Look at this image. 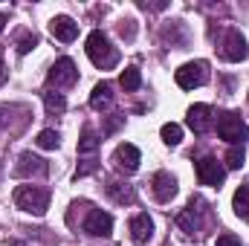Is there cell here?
Returning <instances> with one entry per match:
<instances>
[{"label": "cell", "instance_id": "1", "mask_svg": "<svg viewBox=\"0 0 249 246\" xmlns=\"http://www.w3.org/2000/svg\"><path fill=\"white\" fill-rule=\"evenodd\" d=\"M84 50H87V58L96 64L99 70H113L119 64V50L110 44V38L102 29H93L87 35V47Z\"/></svg>", "mask_w": 249, "mask_h": 246}, {"label": "cell", "instance_id": "2", "mask_svg": "<svg viewBox=\"0 0 249 246\" xmlns=\"http://www.w3.org/2000/svg\"><path fill=\"white\" fill-rule=\"evenodd\" d=\"M15 206L26 214H47L50 209V188H41V185H18L15 188Z\"/></svg>", "mask_w": 249, "mask_h": 246}, {"label": "cell", "instance_id": "3", "mask_svg": "<svg viewBox=\"0 0 249 246\" xmlns=\"http://www.w3.org/2000/svg\"><path fill=\"white\" fill-rule=\"evenodd\" d=\"M217 133H220V139L223 142H229V145H244L249 139V124L238 116V113H220L217 116Z\"/></svg>", "mask_w": 249, "mask_h": 246}, {"label": "cell", "instance_id": "4", "mask_svg": "<svg viewBox=\"0 0 249 246\" xmlns=\"http://www.w3.org/2000/svg\"><path fill=\"white\" fill-rule=\"evenodd\" d=\"M174 81H177L183 90L203 87V84L209 81V64H206V61H188V64H183V67L174 72Z\"/></svg>", "mask_w": 249, "mask_h": 246}, {"label": "cell", "instance_id": "5", "mask_svg": "<svg viewBox=\"0 0 249 246\" xmlns=\"http://www.w3.org/2000/svg\"><path fill=\"white\" fill-rule=\"evenodd\" d=\"M194 174H197V183L200 185H212V188H220L223 180H226V168H223L214 157H203V159H197Z\"/></svg>", "mask_w": 249, "mask_h": 246}, {"label": "cell", "instance_id": "6", "mask_svg": "<svg viewBox=\"0 0 249 246\" xmlns=\"http://www.w3.org/2000/svg\"><path fill=\"white\" fill-rule=\"evenodd\" d=\"M78 81V67L72 58H58V61L50 67V72H47V84L50 87H72Z\"/></svg>", "mask_w": 249, "mask_h": 246}, {"label": "cell", "instance_id": "7", "mask_svg": "<svg viewBox=\"0 0 249 246\" xmlns=\"http://www.w3.org/2000/svg\"><path fill=\"white\" fill-rule=\"evenodd\" d=\"M223 58L226 61H232V64H238V61H247V55H249V47H247V38L238 32V29H229L226 32V41H223Z\"/></svg>", "mask_w": 249, "mask_h": 246}, {"label": "cell", "instance_id": "8", "mask_svg": "<svg viewBox=\"0 0 249 246\" xmlns=\"http://www.w3.org/2000/svg\"><path fill=\"white\" fill-rule=\"evenodd\" d=\"M139 162H142V154H139V148L130 145V142H122V145L113 151V165H116L122 174H133V171L139 168Z\"/></svg>", "mask_w": 249, "mask_h": 246}, {"label": "cell", "instance_id": "9", "mask_svg": "<svg viewBox=\"0 0 249 246\" xmlns=\"http://www.w3.org/2000/svg\"><path fill=\"white\" fill-rule=\"evenodd\" d=\"M84 232L93 235V238H110L113 235V217L102 209H93L84 220Z\"/></svg>", "mask_w": 249, "mask_h": 246}, {"label": "cell", "instance_id": "10", "mask_svg": "<svg viewBox=\"0 0 249 246\" xmlns=\"http://www.w3.org/2000/svg\"><path fill=\"white\" fill-rule=\"evenodd\" d=\"M127 232H130V241L136 246H145L151 238H154V220L148 217V211H139V214H133L130 217V223H127Z\"/></svg>", "mask_w": 249, "mask_h": 246}, {"label": "cell", "instance_id": "11", "mask_svg": "<svg viewBox=\"0 0 249 246\" xmlns=\"http://www.w3.org/2000/svg\"><path fill=\"white\" fill-rule=\"evenodd\" d=\"M47 171H50L47 159L35 157L32 151H23V154L18 157V165H15V174H18V177H44Z\"/></svg>", "mask_w": 249, "mask_h": 246}, {"label": "cell", "instance_id": "12", "mask_svg": "<svg viewBox=\"0 0 249 246\" xmlns=\"http://www.w3.org/2000/svg\"><path fill=\"white\" fill-rule=\"evenodd\" d=\"M151 191L157 197V203H171L177 197V180L168 174V171H157L151 177Z\"/></svg>", "mask_w": 249, "mask_h": 246}, {"label": "cell", "instance_id": "13", "mask_svg": "<svg viewBox=\"0 0 249 246\" xmlns=\"http://www.w3.org/2000/svg\"><path fill=\"white\" fill-rule=\"evenodd\" d=\"M212 122H214V116H212V107L209 105H191L186 113V124L197 133V136H203L209 127H212Z\"/></svg>", "mask_w": 249, "mask_h": 246}, {"label": "cell", "instance_id": "14", "mask_svg": "<svg viewBox=\"0 0 249 246\" xmlns=\"http://www.w3.org/2000/svg\"><path fill=\"white\" fill-rule=\"evenodd\" d=\"M50 32H53L58 41L70 44V41L78 38V23H75L72 18H67V15H55V18L50 20Z\"/></svg>", "mask_w": 249, "mask_h": 246}, {"label": "cell", "instance_id": "15", "mask_svg": "<svg viewBox=\"0 0 249 246\" xmlns=\"http://www.w3.org/2000/svg\"><path fill=\"white\" fill-rule=\"evenodd\" d=\"M110 105H113V87H110L107 81L96 84L93 93H90V107H93V110H107Z\"/></svg>", "mask_w": 249, "mask_h": 246}, {"label": "cell", "instance_id": "16", "mask_svg": "<svg viewBox=\"0 0 249 246\" xmlns=\"http://www.w3.org/2000/svg\"><path fill=\"white\" fill-rule=\"evenodd\" d=\"M99 145H102V139H99L90 127H84V133H81V139H78V159H84V157H96Z\"/></svg>", "mask_w": 249, "mask_h": 246}, {"label": "cell", "instance_id": "17", "mask_svg": "<svg viewBox=\"0 0 249 246\" xmlns=\"http://www.w3.org/2000/svg\"><path fill=\"white\" fill-rule=\"evenodd\" d=\"M119 84H122L124 93L139 90V84H142V72H139V67H124L122 75H119Z\"/></svg>", "mask_w": 249, "mask_h": 246}, {"label": "cell", "instance_id": "18", "mask_svg": "<svg viewBox=\"0 0 249 246\" xmlns=\"http://www.w3.org/2000/svg\"><path fill=\"white\" fill-rule=\"evenodd\" d=\"M232 209H235L238 217H244V220L249 223V185H241V188L235 191V197H232Z\"/></svg>", "mask_w": 249, "mask_h": 246}, {"label": "cell", "instance_id": "19", "mask_svg": "<svg viewBox=\"0 0 249 246\" xmlns=\"http://www.w3.org/2000/svg\"><path fill=\"white\" fill-rule=\"evenodd\" d=\"M177 226L186 232V235H194L197 232V209L188 203V209H183L180 214H177Z\"/></svg>", "mask_w": 249, "mask_h": 246}, {"label": "cell", "instance_id": "20", "mask_svg": "<svg viewBox=\"0 0 249 246\" xmlns=\"http://www.w3.org/2000/svg\"><path fill=\"white\" fill-rule=\"evenodd\" d=\"M35 145H38V148H44V151H55V148L61 145V136H58V130L47 127V130H41V133H38Z\"/></svg>", "mask_w": 249, "mask_h": 246}, {"label": "cell", "instance_id": "21", "mask_svg": "<svg viewBox=\"0 0 249 246\" xmlns=\"http://www.w3.org/2000/svg\"><path fill=\"white\" fill-rule=\"evenodd\" d=\"M44 107H47L50 113H64V110H67V99H64V93L47 90V93H44Z\"/></svg>", "mask_w": 249, "mask_h": 246}, {"label": "cell", "instance_id": "22", "mask_svg": "<svg viewBox=\"0 0 249 246\" xmlns=\"http://www.w3.org/2000/svg\"><path fill=\"white\" fill-rule=\"evenodd\" d=\"M107 191H110V197H113L116 203H133V200H136V191H133L130 185L110 183V185H107Z\"/></svg>", "mask_w": 249, "mask_h": 246}, {"label": "cell", "instance_id": "23", "mask_svg": "<svg viewBox=\"0 0 249 246\" xmlns=\"http://www.w3.org/2000/svg\"><path fill=\"white\" fill-rule=\"evenodd\" d=\"M160 133H162V142H165V145H180V142H183V127L177 122H165Z\"/></svg>", "mask_w": 249, "mask_h": 246}, {"label": "cell", "instance_id": "24", "mask_svg": "<svg viewBox=\"0 0 249 246\" xmlns=\"http://www.w3.org/2000/svg\"><path fill=\"white\" fill-rule=\"evenodd\" d=\"M244 159H247L244 157V145H232L226 151V168H235L238 171V168H244Z\"/></svg>", "mask_w": 249, "mask_h": 246}, {"label": "cell", "instance_id": "25", "mask_svg": "<svg viewBox=\"0 0 249 246\" xmlns=\"http://www.w3.org/2000/svg\"><path fill=\"white\" fill-rule=\"evenodd\" d=\"M35 47H38V38H35V35L23 32V35L18 38V53H20V55H26V53H29V50H35Z\"/></svg>", "mask_w": 249, "mask_h": 246}, {"label": "cell", "instance_id": "26", "mask_svg": "<svg viewBox=\"0 0 249 246\" xmlns=\"http://www.w3.org/2000/svg\"><path fill=\"white\" fill-rule=\"evenodd\" d=\"M214 246H241V238L232 235V232H223V235H217V244Z\"/></svg>", "mask_w": 249, "mask_h": 246}, {"label": "cell", "instance_id": "27", "mask_svg": "<svg viewBox=\"0 0 249 246\" xmlns=\"http://www.w3.org/2000/svg\"><path fill=\"white\" fill-rule=\"evenodd\" d=\"M119 32H122V38H133V20H122V26H119Z\"/></svg>", "mask_w": 249, "mask_h": 246}, {"label": "cell", "instance_id": "28", "mask_svg": "<svg viewBox=\"0 0 249 246\" xmlns=\"http://www.w3.org/2000/svg\"><path fill=\"white\" fill-rule=\"evenodd\" d=\"M6 78H9V70H6V67H3V61H0V84H3V81H6Z\"/></svg>", "mask_w": 249, "mask_h": 246}, {"label": "cell", "instance_id": "29", "mask_svg": "<svg viewBox=\"0 0 249 246\" xmlns=\"http://www.w3.org/2000/svg\"><path fill=\"white\" fill-rule=\"evenodd\" d=\"M3 26H6V15H0V32H3Z\"/></svg>", "mask_w": 249, "mask_h": 246}, {"label": "cell", "instance_id": "30", "mask_svg": "<svg viewBox=\"0 0 249 246\" xmlns=\"http://www.w3.org/2000/svg\"><path fill=\"white\" fill-rule=\"evenodd\" d=\"M9 246H26V244H18V241H12V244H9Z\"/></svg>", "mask_w": 249, "mask_h": 246}]
</instances>
